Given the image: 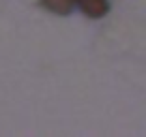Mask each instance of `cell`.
<instances>
[{"mask_svg":"<svg viewBox=\"0 0 146 137\" xmlns=\"http://www.w3.org/2000/svg\"><path fill=\"white\" fill-rule=\"evenodd\" d=\"M41 2L45 9L54 11L58 15H69L73 9V0H41Z\"/></svg>","mask_w":146,"mask_h":137,"instance_id":"2","label":"cell"},{"mask_svg":"<svg viewBox=\"0 0 146 137\" xmlns=\"http://www.w3.org/2000/svg\"><path fill=\"white\" fill-rule=\"evenodd\" d=\"M73 2H75L88 17H95V19L103 17V15L110 11V2L108 0H73Z\"/></svg>","mask_w":146,"mask_h":137,"instance_id":"1","label":"cell"}]
</instances>
